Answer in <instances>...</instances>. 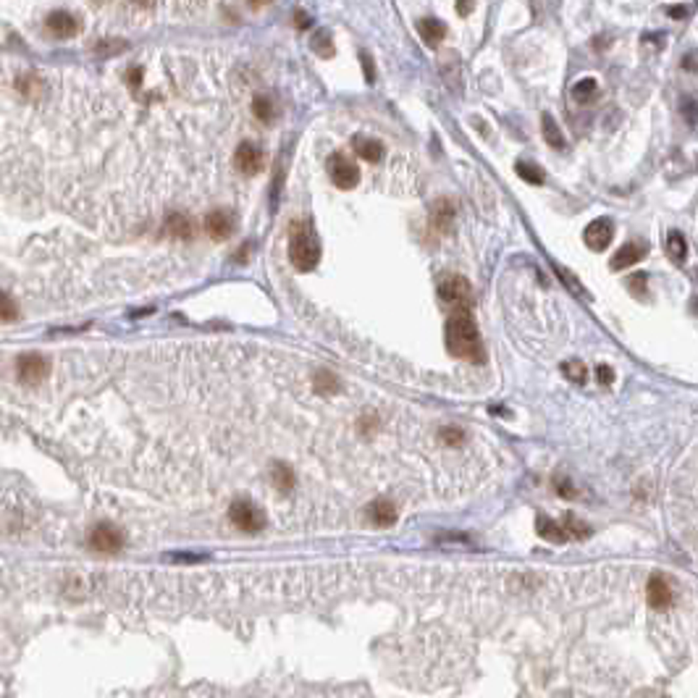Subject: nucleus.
I'll list each match as a JSON object with an SVG mask.
<instances>
[{"label": "nucleus", "mask_w": 698, "mask_h": 698, "mask_svg": "<svg viewBox=\"0 0 698 698\" xmlns=\"http://www.w3.org/2000/svg\"><path fill=\"white\" fill-rule=\"evenodd\" d=\"M444 341H446L449 355H454V357L475 362V365L486 362V349H483V341H480V331H478L470 310H451V315L446 318V326H444Z\"/></svg>", "instance_id": "nucleus-1"}, {"label": "nucleus", "mask_w": 698, "mask_h": 698, "mask_svg": "<svg viewBox=\"0 0 698 698\" xmlns=\"http://www.w3.org/2000/svg\"><path fill=\"white\" fill-rule=\"evenodd\" d=\"M289 260L300 273H310L321 263V242L310 220H297L289 231Z\"/></svg>", "instance_id": "nucleus-2"}, {"label": "nucleus", "mask_w": 698, "mask_h": 698, "mask_svg": "<svg viewBox=\"0 0 698 698\" xmlns=\"http://www.w3.org/2000/svg\"><path fill=\"white\" fill-rule=\"evenodd\" d=\"M470 284L465 276H446L439 284V300L451 304L454 310H468L470 307Z\"/></svg>", "instance_id": "nucleus-3"}, {"label": "nucleus", "mask_w": 698, "mask_h": 698, "mask_svg": "<svg viewBox=\"0 0 698 698\" xmlns=\"http://www.w3.org/2000/svg\"><path fill=\"white\" fill-rule=\"evenodd\" d=\"M326 165H329L331 182L336 184L339 189H355V187H357L360 171H357V165L352 163L347 155H341V153H333V155H329Z\"/></svg>", "instance_id": "nucleus-4"}, {"label": "nucleus", "mask_w": 698, "mask_h": 698, "mask_svg": "<svg viewBox=\"0 0 698 698\" xmlns=\"http://www.w3.org/2000/svg\"><path fill=\"white\" fill-rule=\"evenodd\" d=\"M47 370H50V362L37 352H27L16 360V376L21 384H40L47 376Z\"/></svg>", "instance_id": "nucleus-5"}, {"label": "nucleus", "mask_w": 698, "mask_h": 698, "mask_svg": "<svg viewBox=\"0 0 698 698\" xmlns=\"http://www.w3.org/2000/svg\"><path fill=\"white\" fill-rule=\"evenodd\" d=\"M90 546L92 551H100V554H116L124 546V536H121L116 525L110 523L95 525L90 533Z\"/></svg>", "instance_id": "nucleus-6"}, {"label": "nucleus", "mask_w": 698, "mask_h": 698, "mask_svg": "<svg viewBox=\"0 0 698 698\" xmlns=\"http://www.w3.org/2000/svg\"><path fill=\"white\" fill-rule=\"evenodd\" d=\"M229 517H231V523L244 533H257V531H263V525H266L260 509H257L255 504H249V502H234L229 509Z\"/></svg>", "instance_id": "nucleus-7"}, {"label": "nucleus", "mask_w": 698, "mask_h": 698, "mask_svg": "<svg viewBox=\"0 0 698 698\" xmlns=\"http://www.w3.org/2000/svg\"><path fill=\"white\" fill-rule=\"evenodd\" d=\"M612 239H615V226H612V220L609 218L591 220L586 226V231H583V242H586L593 252H604V249L612 244Z\"/></svg>", "instance_id": "nucleus-8"}, {"label": "nucleus", "mask_w": 698, "mask_h": 698, "mask_svg": "<svg viewBox=\"0 0 698 698\" xmlns=\"http://www.w3.org/2000/svg\"><path fill=\"white\" fill-rule=\"evenodd\" d=\"M234 165L247 176L260 174L263 171V150L255 142H242L234 153Z\"/></svg>", "instance_id": "nucleus-9"}, {"label": "nucleus", "mask_w": 698, "mask_h": 698, "mask_svg": "<svg viewBox=\"0 0 698 698\" xmlns=\"http://www.w3.org/2000/svg\"><path fill=\"white\" fill-rule=\"evenodd\" d=\"M205 229L211 234L215 242H223V239H229L237 229V218L231 215L229 211H223V208H215L205 215Z\"/></svg>", "instance_id": "nucleus-10"}, {"label": "nucleus", "mask_w": 698, "mask_h": 698, "mask_svg": "<svg viewBox=\"0 0 698 698\" xmlns=\"http://www.w3.org/2000/svg\"><path fill=\"white\" fill-rule=\"evenodd\" d=\"M646 255H649V247H646L643 242H627V244H622L620 249H615V257L609 260V268H612V271H625V268L641 263Z\"/></svg>", "instance_id": "nucleus-11"}, {"label": "nucleus", "mask_w": 698, "mask_h": 698, "mask_svg": "<svg viewBox=\"0 0 698 698\" xmlns=\"http://www.w3.org/2000/svg\"><path fill=\"white\" fill-rule=\"evenodd\" d=\"M47 29H50V35L66 40V37L79 35V21H76L69 11H53V13L47 16Z\"/></svg>", "instance_id": "nucleus-12"}, {"label": "nucleus", "mask_w": 698, "mask_h": 698, "mask_svg": "<svg viewBox=\"0 0 698 698\" xmlns=\"http://www.w3.org/2000/svg\"><path fill=\"white\" fill-rule=\"evenodd\" d=\"M646 593H649V604H651L653 609H667V606H672V588L661 575H651V578H649Z\"/></svg>", "instance_id": "nucleus-13"}, {"label": "nucleus", "mask_w": 698, "mask_h": 698, "mask_svg": "<svg viewBox=\"0 0 698 698\" xmlns=\"http://www.w3.org/2000/svg\"><path fill=\"white\" fill-rule=\"evenodd\" d=\"M396 507L391 502H386V499H378L373 504L367 507V517H370V523L378 525V528H389V525L396 523Z\"/></svg>", "instance_id": "nucleus-14"}, {"label": "nucleus", "mask_w": 698, "mask_h": 698, "mask_svg": "<svg viewBox=\"0 0 698 698\" xmlns=\"http://www.w3.org/2000/svg\"><path fill=\"white\" fill-rule=\"evenodd\" d=\"M418 32H420L422 42H425L428 47H439L441 40L446 37V27H444V21H439V18H433V16L422 18L420 24H418Z\"/></svg>", "instance_id": "nucleus-15"}, {"label": "nucleus", "mask_w": 698, "mask_h": 698, "mask_svg": "<svg viewBox=\"0 0 698 698\" xmlns=\"http://www.w3.org/2000/svg\"><path fill=\"white\" fill-rule=\"evenodd\" d=\"M352 147H355V153H357L362 160L367 163H378L381 158H384V145L378 142V139H370V137H355L352 139Z\"/></svg>", "instance_id": "nucleus-16"}, {"label": "nucleus", "mask_w": 698, "mask_h": 698, "mask_svg": "<svg viewBox=\"0 0 698 698\" xmlns=\"http://www.w3.org/2000/svg\"><path fill=\"white\" fill-rule=\"evenodd\" d=\"M451 220H454V208H451L449 200H436L431 208V223L436 226V231H449Z\"/></svg>", "instance_id": "nucleus-17"}, {"label": "nucleus", "mask_w": 698, "mask_h": 698, "mask_svg": "<svg viewBox=\"0 0 698 698\" xmlns=\"http://www.w3.org/2000/svg\"><path fill=\"white\" fill-rule=\"evenodd\" d=\"M538 536L541 538H546V541H554V543H564V541H569V536H567V531H564V525L562 523H554V520H549V517H538Z\"/></svg>", "instance_id": "nucleus-18"}, {"label": "nucleus", "mask_w": 698, "mask_h": 698, "mask_svg": "<svg viewBox=\"0 0 698 698\" xmlns=\"http://www.w3.org/2000/svg\"><path fill=\"white\" fill-rule=\"evenodd\" d=\"M541 131H543V139H546V145H551L554 150H564V145H567V142H564V134H562L560 124L551 119L549 113H543Z\"/></svg>", "instance_id": "nucleus-19"}, {"label": "nucleus", "mask_w": 698, "mask_h": 698, "mask_svg": "<svg viewBox=\"0 0 698 698\" xmlns=\"http://www.w3.org/2000/svg\"><path fill=\"white\" fill-rule=\"evenodd\" d=\"M667 252L675 263H685V257H688V242H685V234H680V231H670L667 234Z\"/></svg>", "instance_id": "nucleus-20"}, {"label": "nucleus", "mask_w": 698, "mask_h": 698, "mask_svg": "<svg viewBox=\"0 0 698 698\" xmlns=\"http://www.w3.org/2000/svg\"><path fill=\"white\" fill-rule=\"evenodd\" d=\"M514 171H517V176L523 179V182H528V184H543V168L538 163H533V160H517V165H514Z\"/></svg>", "instance_id": "nucleus-21"}, {"label": "nucleus", "mask_w": 698, "mask_h": 698, "mask_svg": "<svg viewBox=\"0 0 698 698\" xmlns=\"http://www.w3.org/2000/svg\"><path fill=\"white\" fill-rule=\"evenodd\" d=\"M252 113H255V119H260L263 124H271V121L276 119L273 100H271L268 95H257L255 100H252Z\"/></svg>", "instance_id": "nucleus-22"}, {"label": "nucleus", "mask_w": 698, "mask_h": 698, "mask_svg": "<svg viewBox=\"0 0 698 698\" xmlns=\"http://www.w3.org/2000/svg\"><path fill=\"white\" fill-rule=\"evenodd\" d=\"M596 90H598L596 79H593V76H586V79H580V82L572 84V97L578 102H588L593 95H596Z\"/></svg>", "instance_id": "nucleus-23"}, {"label": "nucleus", "mask_w": 698, "mask_h": 698, "mask_svg": "<svg viewBox=\"0 0 698 698\" xmlns=\"http://www.w3.org/2000/svg\"><path fill=\"white\" fill-rule=\"evenodd\" d=\"M165 229H168V234H174V237H189L192 234V220L187 218V215H179V213H174V215H168V220H165Z\"/></svg>", "instance_id": "nucleus-24"}, {"label": "nucleus", "mask_w": 698, "mask_h": 698, "mask_svg": "<svg viewBox=\"0 0 698 698\" xmlns=\"http://www.w3.org/2000/svg\"><path fill=\"white\" fill-rule=\"evenodd\" d=\"M273 483H276V488L278 491H292L294 488V473H292V468H286V465H276L273 468Z\"/></svg>", "instance_id": "nucleus-25"}, {"label": "nucleus", "mask_w": 698, "mask_h": 698, "mask_svg": "<svg viewBox=\"0 0 698 698\" xmlns=\"http://www.w3.org/2000/svg\"><path fill=\"white\" fill-rule=\"evenodd\" d=\"M312 50L321 55V58H331V55H333V40H331V35L326 29L315 32V37H312Z\"/></svg>", "instance_id": "nucleus-26"}, {"label": "nucleus", "mask_w": 698, "mask_h": 698, "mask_svg": "<svg viewBox=\"0 0 698 698\" xmlns=\"http://www.w3.org/2000/svg\"><path fill=\"white\" fill-rule=\"evenodd\" d=\"M562 373H564L569 381H575V384H583V381H586V376H588L586 365H583L580 360H567V362L562 365Z\"/></svg>", "instance_id": "nucleus-27"}, {"label": "nucleus", "mask_w": 698, "mask_h": 698, "mask_svg": "<svg viewBox=\"0 0 698 698\" xmlns=\"http://www.w3.org/2000/svg\"><path fill=\"white\" fill-rule=\"evenodd\" d=\"M16 318H18V307L13 302V297L0 289V321H16Z\"/></svg>", "instance_id": "nucleus-28"}, {"label": "nucleus", "mask_w": 698, "mask_h": 698, "mask_svg": "<svg viewBox=\"0 0 698 698\" xmlns=\"http://www.w3.org/2000/svg\"><path fill=\"white\" fill-rule=\"evenodd\" d=\"M315 389H318L321 394H333V391L339 389V381H336V376H331L329 370H321V373L315 376Z\"/></svg>", "instance_id": "nucleus-29"}, {"label": "nucleus", "mask_w": 698, "mask_h": 698, "mask_svg": "<svg viewBox=\"0 0 698 698\" xmlns=\"http://www.w3.org/2000/svg\"><path fill=\"white\" fill-rule=\"evenodd\" d=\"M680 113H682V119H685L688 126H696L698 124V100L685 97V100L680 102Z\"/></svg>", "instance_id": "nucleus-30"}, {"label": "nucleus", "mask_w": 698, "mask_h": 698, "mask_svg": "<svg viewBox=\"0 0 698 698\" xmlns=\"http://www.w3.org/2000/svg\"><path fill=\"white\" fill-rule=\"evenodd\" d=\"M441 441H446V446H462V441H465V431L457 428V425H446V428H441Z\"/></svg>", "instance_id": "nucleus-31"}, {"label": "nucleus", "mask_w": 698, "mask_h": 698, "mask_svg": "<svg viewBox=\"0 0 698 698\" xmlns=\"http://www.w3.org/2000/svg\"><path fill=\"white\" fill-rule=\"evenodd\" d=\"M646 281H649V276L643 273V271H638L635 276H630V278H627V286L633 289V294H643V292H646Z\"/></svg>", "instance_id": "nucleus-32"}, {"label": "nucleus", "mask_w": 698, "mask_h": 698, "mask_svg": "<svg viewBox=\"0 0 698 698\" xmlns=\"http://www.w3.org/2000/svg\"><path fill=\"white\" fill-rule=\"evenodd\" d=\"M360 58H362V69H365V79H367V84H376V69H373V61H370V55L362 53V55H360Z\"/></svg>", "instance_id": "nucleus-33"}, {"label": "nucleus", "mask_w": 698, "mask_h": 698, "mask_svg": "<svg viewBox=\"0 0 698 698\" xmlns=\"http://www.w3.org/2000/svg\"><path fill=\"white\" fill-rule=\"evenodd\" d=\"M454 8H457L459 16H470L473 8H475V0H454Z\"/></svg>", "instance_id": "nucleus-34"}, {"label": "nucleus", "mask_w": 698, "mask_h": 698, "mask_svg": "<svg viewBox=\"0 0 698 698\" xmlns=\"http://www.w3.org/2000/svg\"><path fill=\"white\" fill-rule=\"evenodd\" d=\"M596 373H598V381H601V384H604V386H609V384H612V381H615V373H612V367L598 365Z\"/></svg>", "instance_id": "nucleus-35"}, {"label": "nucleus", "mask_w": 698, "mask_h": 698, "mask_svg": "<svg viewBox=\"0 0 698 698\" xmlns=\"http://www.w3.org/2000/svg\"><path fill=\"white\" fill-rule=\"evenodd\" d=\"M664 11H667V13H670L672 18H685V16H688V13H690L688 6H667V8H664Z\"/></svg>", "instance_id": "nucleus-36"}, {"label": "nucleus", "mask_w": 698, "mask_h": 698, "mask_svg": "<svg viewBox=\"0 0 698 698\" xmlns=\"http://www.w3.org/2000/svg\"><path fill=\"white\" fill-rule=\"evenodd\" d=\"M139 79H142V69H134V71H131V76H129V84H131V87L137 90V87H139Z\"/></svg>", "instance_id": "nucleus-37"}, {"label": "nucleus", "mask_w": 698, "mask_h": 698, "mask_svg": "<svg viewBox=\"0 0 698 698\" xmlns=\"http://www.w3.org/2000/svg\"><path fill=\"white\" fill-rule=\"evenodd\" d=\"M297 27H300V29H307V27H310V18H307V13H302V11L297 13Z\"/></svg>", "instance_id": "nucleus-38"}, {"label": "nucleus", "mask_w": 698, "mask_h": 698, "mask_svg": "<svg viewBox=\"0 0 698 698\" xmlns=\"http://www.w3.org/2000/svg\"><path fill=\"white\" fill-rule=\"evenodd\" d=\"M560 496H575V491L569 488V483H564V480H562V483H560Z\"/></svg>", "instance_id": "nucleus-39"}, {"label": "nucleus", "mask_w": 698, "mask_h": 698, "mask_svg": "<svg viewBox=\"0 0 698 698\" xmlns=\"http://www.w3.org/2000/svg\"><path fill=\"white\" fill-rule=\"evenodd\" d=\"M266 3H271V0H249V6H252V8H263Z\"/></svg>", "instance_id": "nucleus-40"}, {"label": "nucleus", "mask_w": 698, "mask_h": 698, "mask_svg": "<svg viewBox=\"0 0 698 698\" xmlns=\"http://www.w3.org/2000/svg\"><path fill=\"white\" fill-rule=\"evenodd\" d=\"M137 3H147V0H137Z\"/></svg>", "instance_id": "nucleus-41"}]
</instances>
